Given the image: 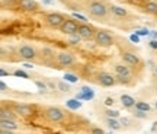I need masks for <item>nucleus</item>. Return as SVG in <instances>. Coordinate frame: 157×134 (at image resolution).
<instances>
[{"instance_id":"obj_1","label":"nucleus","mask_w":157,"mask_h":134,"mask_svg":"<svg viewBox=\"0 0 157 134\" xmlns=\"http://www.w3.org/2000/svg\"><path fill=\"white\" fill-rule=\"evenodd\" d=\"M87 10H89V13L92 15V16L95 18H103L106 16L108 13V7L102 2H92V3H89V6H87Z\"/></svg>"},{"instance_id":"obj_2","label":"nucleus","mask_w":157,"mask_h":134,"mask_svg":"<svg viewBox=\"0 0 157 134\" xmlns=\"http://www.w3.org/2000/svg\"><path fill=\"white\" fill-rule=\"evenodd\" d=\"M44 117L50 121V123H60L64 120V112L57 108V106H50L44 111Z\"/></svg>"},{"instance_id":"obj_3","label":"nucleus","mask_w":157,"mask_h":134,"mask_svg":"<svg viewBox=\"0 0 157 134\" xmlns=\"http://www.w3.org/2000/svg\"><path fill=\"white\" fill-rule=\"evenodd\" d=\"M78 35L82 37V39H86V41H90V39H93L96 37V32L95 28L92 26V25H87V23H80V26H78Z\"/></svg>"},{"instance_id":"obj_4","label":"nucleus","mask_w":157,"mask_h":134,"mask_svg":"<svg viewBox=\"0 0 157 134\" xmlns=\"http://www.w3.org/2000/svg\"><path fill=\"white\" fill-rule=\"evenodd\" d=\"M78 26H80V23L76 22L74 19H66L64 23L61 25V31L63 34H66V35H71V34H76L78 31Z\"/></svg>"},{"instance_id":"obj_5","label":"nucleus","mask_w":157,"mask_h":134,"mask_svg":"<svg viewBox=\"0 0 157 134\" xmlns=\"http://www.w3.org/2000/svg\"><path fill=\"white\" fill-rule=\"evenodd\" d=\"M95 41H96V44L101 45V47H111L112 45V37L106 31H98L95 37Z\"/></svg>"},{"instance_id":"obj_6","label":"nucleus","mask_w":157,"mask_h":134,"mask_svg":"<svg viewBox=\"0 0 157 134\" xmlns=\"http://www.w3.org/2000/svg\"><path fill=\"white\" fill-rule=\"evenodd\" d=\"M45 21H47V23L50 25V26H52V28H61V25L64 23V16L63 15H60V13H48L47 15V18H45Z\"/></svg>"},{"instance_id":"obj_7","label":"nucleus","mask_w":157,"mask_h":134,"mask_svg":"<svg viewBox=\"0 0 157 134\" xmlns=\"http://www.w3.org/2000/svg\"><path fill=\"white\" fill-rule=\"evenodd\" d=\"M115 73H117V76L121 79V82L124 80H128L131 77V70H129L128 66H125V64H117L115 66Z\"/></svg>"},{"instance_id":"obj_8","label":"nucleus","mask_w":157,"mask_h":134,"mask_svg":"<svg viewBox=\"0 0 157 134\" xmlns=\"http://www.w3.org/2000/svg\"><path fill=\"white\" fill-rule=\"evenodd\" d=\"M57 61L60 63L61 66H71L74 63V57L73 54H70V53H66V51H63V53H58V56H57Z\"/></svg>"},{"instance_id":"obj_9","label":"nucleus","mask_w":157,"mask_h":134,"mask_svg":"<svg viewBox=\"0 0 157 134\" xmlns=\"http://www.w3.org/2000/svg\"><path fill=\"white\" fill-rule=\"evenodd\" d=\"M98 80H99V83L102 86H105V88H111L115 85V79H113L112 74H109V73H99V76H98Z\"/></svg>"},{"instance_id":"obj_10","label":"nucleus","mask_w":157,"mask_h":134,"mask_svg":"<svg viewBox=\"0 0 157 134\" xmlns=\"http://www.w3.org/2000/svg\"><path fill=\"white\" fill-rule=\"evenodd\" d=\"M122 60L127 63V64H129V66H137V64L140 63L138 56H137L135 53H131V51H125V53H122Z\"/></svg>"},{"instance_id":"obj_11","label":"nucleus","mask_w":157,"mask_h":134,"mask_svg":"<svg viewBox=\"0 0 157 134\" xmlns=\"http://www.w3.org/2000/svg\"><path fill=\"white\" fill-rule=\"evenodd\" d=\"M19 54H21V57L25 58V60H32V58H35V50L31 45H22V47L19 48Z\"/></svg>"},{"instance_id":"obj_12","label":"nucleus","mask_w":157,"mask_h":134,"mask_svg":"<svg viewBox=\"0 0 157 134\" xmlns=\"http://www.w3.org/2000/svg\"><path fill=\"white\" fill-rule=\"evenodd\" d=\"M17 3H19V7L25 12H34L38 9V5L34 0H17Z\"/></svg>"},{"instance_id":"obj_13","label":"nucleus","mask_w":157,"mask_h":134,"mask_svg":"<svg viewBox=\"0 0 157 134\" xmlns=\"http://www.w3.org/2000/svg\"><path fill=\"white\" fill-rule=\"evenodd\" d=\"M15 111L21 117H29L32 114V106L26 105V104H19V105L15 106Z\"/></svg>"},{"instance_id":"obj_14","label":"nucleus","mask_w":157,"mask_h":134,"mask_svg":"<svg viewBox=\"0 0 157 134\" xmlns=\"http://www.w3.org/2000/svg\"><path fill=\"white\" fill-rule=\"evenodd\" d=\"M0 128L9 130V131H16L19 128V125L15 123V120H2L0 121Z\"/></svg>"},{"instance_id":"obj_15","label":"nucleus","mask_w":157,"mask_h":134,"mask_svg":"<svg viewBox=\"0 0 157 134\" xmlns=\"http://www.w3.org/2000/svg\"><path fill=\"white\" fill-rule=\"evenodd\" d=\"M135 104H137V100H135L132 96L121 95V105H122L124 108H132V106H135Z\"/></svg>"},{"instance_id":"obj_16","label":"nucleus","mask_w":157,"mask_h":134,"mask_svg":"<svg viewBox=\"0 0 157 134\" xmlns=\"http://www.w3.org/2000/svg\"><path fill=\"white\" fill-rule=\"evenodd\" d=\"M66 105H67L68 109H71V111H77L82 108V102L77 99V98H71V99L66 100Z\"/></svg>"},{"instance_id":"obj_17","label":"nucleus","mask_w":157,"mask_h":134,"mask_svg":"<svg viewBox=\"0 0 157 134\" xmlns=\"http://www.w3.org/2000/svg\"><path fill=\"white\" fill-rule=\"evenodd\" d=\"M109 10L112 12L115 16H119V18H124V16H127V15H128V12L125 10L124 7H121V6H115V5H112L111 7H109Z\"/></svg>"},{"instance_id":"obj_18","label":"nucleus","mask_w":157,"mask_h":134,"mask_svg":"<svg viewBox=\"0 0 157 134\" xmlns=\"http://www.w3.org/2000/svg\"><path fill=\"white\" fill-rule=\"evenodd\" d=\"M76 98L78 100H92L95 98V92H93V89L89 90V92H78L76 95Z\"/></svg>"},{"instance_id":"obj_19","label":"nucleus","mask_w":157,"mask_h":134,"mask_svg":"<svg viewBox=\"0 0 157 134\" xmlns=\"http://www.w3.org/2000/svg\"><path fill=\"white\" fill-rule=\"evenodd\" d=\"M106 124L111 130H121L122 124L121 121H118V118H106Z\"/></svg>"},{"instance_id":"obj_20","label":"nucleus","mask_w":157,"mask_h":134,"mask_svg":"<svg viewBox=\"0 0 157 134\" xmlns=\"http://www.w3.org/2000/svg\"><path fill=\"white\" fill-rule=\"evenodd\" d=\"M0 118H2V120H15V114H13L9 108H7V109H6V108H2Z\"/></svg>"},{"instance_id":"obj_21","label":"nucleus","mask_w":157,"mask_h":134,"mask_svg":"<svg viewBox=\"0 0 157 134\" xmlns=\"http://www.w3.org/2000/svg\"><path fill=\"white\" fill-rule=\"evenodd\" d=\"M82 41V37L78 35V32L76 34H71V35H68V44H71V45H77L78 42Z\"/></svg>"},{"instance_id":"obj_22","label":"nucleus","mask_w":157,"mask_h":134,"mask_svg":"<svg viewBox=\"0 0 157 134\" xmlns=\"http://www.w3.org/2000/svg\"><path fill=\"white\" fill-rule=\"evenodd\" d=\"M146 10L148 12V13L157 15V3L156 2H148V3H146Z\"/></svg>"},{"instance_id":"obj_23","label":"nucleus","mask_w":157,"mask_h":134,"mask_svg":"<svg viewBox=\"0 0 157 134\" xmlns=\"http://www.w3.org/2000/svg\"><path fill=\"white\" fill-rule=\"evenodd\" d=\"M64 80L68 82V83H77L78 77L76 74H73V73H66V74H64Z\"/></svg>"},{"instance_id":"obj_24","label":"nucleus","mask_w":157,"mask_h":134,"mask_svg":"<svg viewBox=\"0 0 157 134\" xmlns=\"http://www.w3.org/2000/svg\"><path fill=\"white\" fill-rule=\"evenodd\" d=\"M135 108H137V109H140V111H144V112H148L150 111V108H151V106L148 105V104H147V102H137V104H135Z\"/></svg>"},{"instance_id":"obj_25","label":"nucleus","mask_w":157,"mask_h":134,"mask_svg":"<svg viewBox=\"0 0 157 134\" xmlns=\"http://www.w3.org/2000/svg\"><path fill=\"white\" fill-rule=\"evenodd\" d=\"M58 89L61 90V92H68L70 90V86H68V82H58Z\"/></svg>"},{"instance_id":"obj_26","label":"nucleus","mask_w":157,"mask_h":134,"mask_svg":"<svg viewBox=\"0 0 157 134\" xmlns=\"http://www.w3.org/2000/svg\"><path fill=\"white\" fill-rule=\"evenodd\" d=\"M35 85H36V88L39 89V92H47V90H48V86H47V83H44V82H39V80H36V82H35Z\"/></svg>"},{"instance_id":"obj_27","label":"nucleus","mask_w":157,"mask_h":134,"mask_svg":"<svg viewBox=\"0 0 157 134\" xmlns=\"http://www.w3.org/2000/svg\"><path fill=\"white\" fill-rule=\"evenodd\" d=\"M106 117L108 118H119V112L115 111V109H106Z\"/></svg>"},{"instance_id":"obj_28","label":"nucleus","mask_w":157,"mask_h":134,"mask_svg":"<svg viewBox=\"0 0 157 134\" xmlns=\"http://www.w3.org/2000/svg\"><path fill=\"white\" fill-rule=\"evenodd\" d=\"M13 74H15L16 77H22V79H28L29 77L28 73L23 72V70H15V72H13Z\"/></svg>"},{"instance_id":"obj_29","label":"nucleus","mask_w":157,"mask_h":134,"mask_svg":"<svg viewBox=\"0 0 157 134\" xmlns=\"http://www.w3.org/2000/svg\"><path fill=\"white\" fill-rule=\"evenodd\" d=\"M135 34L138 35V37H147V35H150V31L147 28H141L138 31H135Z\"/></svg>"},{"instance_id":"obj_30","label":"nucleus","mask_w":157,"mask_h":134,"mask_svg":"<svg viewBox=\"0 0 157 134\" xmlns=\"http://www.w3.org/2000/svg\"><path fill=\"white\" fill-rule=\"evenodd\" d=\"M134 115H135V117H137V118H141V120H144V118H147V112H144V111H140V109H137V108H135Z\"/></svg>"},{"instance_id":"obj_31","label":"nucleus","mask_w":157,"mask_h":134,"mask_svg":"<svg viewBox=\"0 0 157 134\" xmlns=\"http://www.w3.org/2000/svg\"><path fill=\"white\" fill-rule=\"evenodd\" d=\"M73 18H74V19H78V21H82L83 23H86V21H87V19H86V16L80 15V13H76V12L73 13Z\"/></svg>"},{"instance_id":"obj_32","label":"nucleus","mask_w":157,"mask_h":134,"mask_svg":"<svg viewBox=\"0 0 157 134\" xmlns=\"http://www.w3.org/2000/svg\"><path fill=\"white\" fill-rule=\"evenodd\" d=\"M119 121H121V124H122L124 127H129V125H131V120H129V118H121V120H119Z\"/></svg>"},{"instance_id":"obj_33","label":"nucleus","mask_w":157,"mask_h":134,"mask_svg":"<svg viewBox=\"0 0 157 134\" xmlns=\"http://www.w3.org/2000/svg\"><path fill=\"white\" fill-rule=\"evenodd\" d=\"M129 41H132V42L137 44V42H140V37H138L137 34H131V35H129Z\"/></svg>"},{"instance_id":"obj_34","label":"nucleus","mask_w":157,"mask_h":134,"mask_svg":"<svg viewBox=\"0 0 157 134\" xmlns=\"http://www.w3.org/2000/svg\"><path fill=\"white\" fill-rule=\"evenodd\" d=\"M42 53L45 54V57H52V56H54V51L50 50V48H44V50H42Z\"/></svg>"},{"instance_id":"obj_35","label":"nucleus","mask_w":157,"mask_h":134,"mask_svg":"<svg viewBox=\"0 0 157 134\" xmlns=\"http://www.w3.org/2000/svg\"><path fill=\"white\" fill-rule=\"evenodd\" d=\"M148 45H150V48H153V50H157V39H151L148 42Z\"/></svg>"},{"instance_id":"obj_36","label":"nucleus","mask_w":157,"mask_h":134,"mask_svg":"<svg viewBox=\"0 0 157 134\" xmlns=\"http://www.w3.org/2000/svg\"><path fill=\"white\" fill-rule=\"evenodd\" d=\"M92 134H105L102 128H98V127H93L92 128Z\"/></svg>"},{"instance_id":"obj_37","label":"nucleus","mask_w":157,"mask_h":134,"mask_svg":"<svg viewBox=\"0 0 157 134\" xmlns=\"http://www.w3.org/2000/svg\"><path fill=\"white\" fill-rule=\"evenodd\" d=\"M105 105H106V106H112L113 105V98H106V99H105Z\"/></svg>"},{"instance_id":"obj_38","label":"nucleus","mask_w":157,"mask_h":134,"mask_svg":"<svg viewBox=\"0 0 157 134\" xmlns=\"http://www.w3.org/2000/svg\"><path fill=\"white\" fill-rule=\"evenodd\" d=\"M0 89H2V92H6L7 90V85L5 82H0Z\"/></svg>"},{"instance_id":"obj_39","label":"nucleus","mask_w":157,"mask_h":134,"mask_svg":"<svg viewBox=\"0 0 157 134\" xmlns=\"http://www.w3.org/2000/svg\"><path fill=\"white\" fill-rule=\"evenodd\" d=\"M89 90H92V88H89V86H82L80 88V92H89Z\"/></svg>"},{"instance_id":"obj_40","label":"nucleus","mask_w":157,"mask_h":134,"mask_svg":"<svg viewBox=\"0 0 157 134\" xmlns=\"http://www.w3.org/2000/svg\"><path fill=\"white\" fill-rule=\"evenodd\" d=\"M0 76H2V77H5V76H9V73L6 72L5 69H0Z\"/></svg>"},{"instance_id":"obj_41","label":"nucleus","mask_w":157,"mask_h":134,"mask_svg":"<svg viewBox=\"0 0 157 134\" xmlns=\"http://www.w3.org/2000/svg\"><path fill=\"white\" fill-rule=\"evenodd\" d=\"M150 37L153 39H157V31H150Z\"/></svg>"},{"instance_id":"obj_42","label":"nucleus","mask_w":157,"mask_h":134,"mask_svg":"<svg viewBox=\"0 0 157 134\" xmlns=\"http://www.w3.org/2000/svg\"><path fill=\"white\" fill-rule=\"evenodd\" d=\"M0 134H15V131H9V130H0Z\"/></svg>"},{"instance_id":"obj_43","label":"nucleus","mask_w":157,"mask_h":134,"mask_svg":"<svg viewBox=\"0 0 157 134\" xmlns=\"http://www.w3.org/2000/svg\"><path fill=\"white\" fill-rule=\"evenodd\" d=\"M44 5H54V0H42Z\"/></svg>"},{"instance_id":"obj_44","label":"nucleus","mask_w":157,"mask_h":134,"mask_svg":"<svg viewBox=\"0 0 157 134\" xmlns=\"http://www.w3.org/2000/svg\"><path fill=\"white\" fill-rule=\"evenodd\" d=\"M23 67H25V69H32V67H34V64H31V63H25V64H23Z\"/></svg>"},{"instance_id":"obj_45","label":"nucleus","mask_w":157,"mask_h":134,"mask_svg":"<svg viewBox=\"0 0 157 134\" xmlns=\"http://www.w3.org/2000/svg\"><path fill=\"white\" fill-rule=\"evenodd\" d=\"M154 106H156V109H157V102H156V105H154Z\"/></svg>"},{"instance_id":"obj_46","label":"nucleus","mask_w":157,"mask_h":134,"mask_svg":"<svg viewBox=\"0 0 157 134\" xmlns=\"http://www.w3.org/2000/svg\"><path fill=\"white\" fill-rule=\"evenodd\" d=\"M156 74H157V70H156Z\"/></svg>"},{"instance_id":"obj_47","label":"nucleus","mask_w":157,"mask_h":134,"mask_svg":"<svg viewBox=\"0 0 157 134\" xmlns=\"http://www.w3.org/2000/svg\"><path fill=\"white\" fill-rule=\"evenodd\" d=\"M156 92H157V88H156Z\"/></svg>"},{"instance_id":"obj_48","label":"nucleus","mask_w":157,"mask_h":134,"mask_svg":"<svg viewBox=\"0 0 157 134\" xmlns=\"http://www.w3.org/2000/svg\"><path fill=\"white\" fill-rule=\"evenodd\" d=\"M109 134H112V133H109Z\"/></svg>"}]
</instances>
